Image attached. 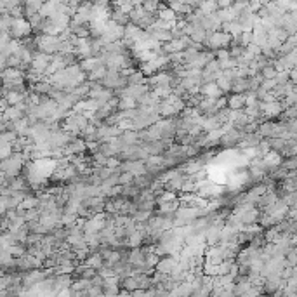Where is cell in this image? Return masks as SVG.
Returning a JSON list of instances; mask_svg holds the SVG:
<instances>
[{
    "label": "cell",
    "instance_id": "10",
    "mask_svg": "<svg viewBox=\"0 0 297 297\" xmlns=\"http://www.w3.org/2000/svg\"><path fill=\"white\" fill-rule=\"evenodd\" d=\"M85 151H87V143L82 137H75L65 148V157H78V155H85Z\"/></svg>",
    "mask_w": 297,
    "mask_h": 297
},
{
    "label": "cell",
    "instance_id": "25",
    "mask_svg": "<svg viewBox=\"0 0 297 297\" xmlns=\"http://www.w3.org/2000/svg\"><path fill=\"white\" fill-rule=\"evenodd\" d=\"M25 111L19 110L18 106H11L7 111H5L4 115H2V120H7V122H18L21 120V118H25Z\"/></svg>",
    "mask_w": 297,
    "mask_h": 297
},
{
    "label": "cell",
    "instance_id": "19",
    "mask_svg": "<svg viewBox=\"0 0 297 297\" xmlns=\"http://www.w3.org/2000/svg\"><path fill=\"white\" fill-rule=\"evenodd\" d=\"M263 160H264V164L268 165V169H269V170L278 169V167H282V165H283V158H282V155L276 153V151H269V153L266 155V157H264Z\"/></svg>",
    "mask_w": 297,
    "mask_h": 297
},
{
    "label": "cell",
    "instance_id": "11",
    "mask_svg": "<svg viewBox=\"0 0 297 297\" xmlns=\"http://www.w3.org/2000/svg\"><path fill=\"white\" fill-rule=\"evenodd\" d=\"M176 268H177V257L165 256V257H162V259H160V263H158V266L155 268V271L165 273V275H172Z\"/></svg>",
    "mask_w": 297,
    "mask_h": 297
},
{
    "label": "cell",
    "instance_id": "5",
    "mask_svg": "<svg viewBox=\"0 0 297 297\" xmlns=\"http://www.w3.org/2000/svg\"><path fill=\"white\" fill-rule=\"evenodd\" d=\"M9 33H11V37L14 38V40H26V38H30V35L33 33V28L28 23V19L21 18V19H14V21H12L11 32Z\"/></svg>",
    "mask_w": 297,
    "mask_h": 297
},
{
    "label": "cell",
    "instance_id": "35",
    "mask_svg": "<svg viewBox=\"0 0 297 297\" xmlns=\"http://www.w3.org/2000/svg\"><path fill=\"white\" fill-rule=\"evenodd\" d=\"M217 85H219V89L223 92H231V89H233V82L228 80L226 77H221L219 80H217Z\"/></svg>",
    "mask_w": 297,
    "mask_h": 297
},
{
    "label": "cell",
    "instance_id": "33",
    "mask_svg": "<svg viewBox=\"0 0 297 297\" xmlns=\"http://www.w3.org/2000/svg\"><path fill=\"white\" fill-rule=\"evenodd\" d=\"M134 179H136V177L132 176V174L122 172L120 177H118V184H120V186H129V184H134Z\"/></svg>",
    "mask_w": 297,
    "mask_h": 297
},
{
    "label": "cell",
    "instance_id": "28",
    "mask_svg": "<svg viewBox=\"0 0 297 297\" xmlns=\"http://www.w3.org/2000/svg\"><path fill=\"white\" fill-rule=\"evenodd\" d=\"M139 103H137L134 98H120V103H118V111H129V110H137Z\"/></svg>",
    "mask_w": 297,
    "mask_h": 297
},
{
    "label": "cell",
    "instance_id": "37",
    "mask_svg": "<svg viewBox=\"0 0 297 297\" xmlns=\"http://www.w3.org/2000/svg\"><path fill=\"white\" fill-rule=\"evenodd\" d=\"M230 58H231L230 49H223V51H217L216 52V59H217V61H228Z\"/></svg>",
    "mask_w": 297,
    "mask_h": 297
},
{
    "label": "cell",
    "instance_id": "29",
    "mask_svg": "<svg viewBox=\"0 0 297 297\" xmlns=\"http://www.w3.org/2000/svg\"><path fill=\"white\" fill-rule=\"evenodd\" d=\"M261 75H263L264 80H276V77H278V71H276L275 66H266L263 71H261Z\"/></svg>",
    "mask_w": 297,
    "mask_h": 297
},
{
    "label": "cell",
    "instance_id": "3",
    "mask_svg": "<svg viewBox=\"0 0 297 297\" xmlns=\"http://www.w3.org/2000/svg\"><path fill=\"white\" fill-rule=\"evenodd\" d=\"M231 42H233V37H231L230 33L221 30V32L209 33V37H207V40L203 45H205L207 51L217 52V51H223V49H230Z\"/></svg>",
    "mask_w": 297,
    "mask_h": 297
},
{
    "label": "cell",
    "instance_id": "17",
    "mask_svg": "<svg viewBox=\"0 0 297 297\" xmlns=\"http://www.w3.org/2000/svg\"><path fill=\"white\" fill-rule=\"evenodd\" d=\"M101 66H104L103 65V59L99 58H89V59H84V61H80V68H82V71L84 73H92V71H96L98 68H101Z\"/></svg>",
    "mask_w": 297,
    "mask_h": 297
},
{
    "label": "cell",
    "instance_id": "13",
    "mask_svg": "<svg viewBox=\"0 0 297 297\" xmlns=\"http://www.w3.org/2000/svg\"><path fill=\"white\" fill-rule=\"evenodd\" d=\"M247 108V96L245 94H231L228 96V110L242 111Z\"/></svg>",
    "mask_w": 297,
    "mask_h": 297
},
{
    "label": "cell",
    "instance_id": "9",
    "mask_svg": "<svg viewBox=\"0 0 297 297\" xmlns=\"http://www.w3.org/2000/svg\"><path fill=\"white\" fill-rule=\"evenodd\" d=\"M127 263L131 264L134 269L141 268V266H146V252H144L143 247H139V249H131V250H129Z\"/></svg>",
    "mask_w": 297,
    "mask_h": 297
},
{
    "label": "cell",
    "instance_id": "4",
    "mask_svg": "<svg viewBox=\"0 0 297 297\" xmlns=\"http://www.w3.org/2000/svg\"><path fill=\"white\" fill-rule=\"evenodd\" d=\"M129 18H131L132 25H136L137 28L144 30V32H146V30L150 28L155 21H157V16L150 14V12H146L143 9V2H136V9L129 14Z\"/></svg>",
    "mask_w": 297,
    "mask_h": 297
},
{
    "label": "cell",
    "instance_id": "18",
    "mask_svg": "<svg viewBox=\"0 0 297 297\" xmlns=\"http://www.w3.org/2000/svg\"><path fill=\"white\" fill-rule=\"evenodd\" d=\"M221 230H223V228L209 226V230L205 231L207 245H209V247H217V245H221Z\"/></svg>",
    "mask_w": 297,
    "mask_h": 297
},
{
    "label": "cell",
    "instance_id": "16",
    "mask_svg": "<svg viewBox=\"0 0 297 297\" xmlns=\"http://www.w3.org/2000/svg\"><path fill=\"white\" fill-rule=\"evenodd\" d=\"M200 94L203 96V98H214V99H219L223 98L224 92L219 89V85H217V82H214V84H203L202 89H200Z\"/></svg>",
    "mask_w": 297,
    "mask_h": 297
},
{
    "label": "cell",
    "instance_id": "1",
    "mask_svg": "<svg viewBox=\"0 0 297 297\" xmlns=\"http://www.w3.org/2000/svg\"><path fill=\"white\" fill-rule=\"evenodd\" d=\"M28 164V162L25 160V157H23V153H16L12 155L11 158H7V160H2V174L4 176H7L9 179H16V177H19V174L23 172V169H25V165Z\"/></svg>",
    "mask_w": 297,
    "mask_h": 297
},
{
    "label": "cell",
    "instance_id": "38",
    "mask_svg": "<svg viewBox=\"0 0 297 297\" xmlns=\"http://www.w3.org/2000/svg\"><path fill=\"white\" fill-rule=\"evenodd\" d=\"M209 297H212V296H209Z\"/></svg>",
    "mask_w": 297,
    "mask_h": 297
},
{
    "label": "cell",
    "instance_id": "14",
    "mask_svg": "<svg viewBox=\"0 0 297 297\" xmlns=\"http://www.w3.org/2000/svg\"><path fill=\"white\" fill-rule=\"evenodd\" d=\"M263 143V137L259 134H245L242 139V143L238 144V150L243 151V150H250V148H259V144Z\"/></svg>",
    "mask_w": 297,
    "mask_h": 297
},
{
    "label": "cell",
    "instance_id": "21",
    "mask_svg": "<svg viewBox=\"0 0 297 297\" xmlns=\"http://www.w3.org/2000/svg\"><path fill=\"white\" fill-rule=\"evenodd\" d=\"M223 32L230 33L233 38H240L243 35V28L238 21H233V23H224L223 25Z\"/></svg>",
    "mask_w": 297,
    "mask_h": 297
},
{
    "label": "cell",
    "instance_id": "8",
    "mask_svg": "<svg viewBox=\"0 0 297 297\" xmlns=\"http://www.w3.org/2000/svg\"><path fill=\"white\" fill-rule=\"evenodd\" d=\"M120 170L122 172L132 174L134 177H141V176H146L148 174L146 164H144V162H122Z\"/></svg>",
    "mask_w": 297,
    "mask_h": 297
},
{
    "label": "cell",
    "instance_id": "6",
    "mask_svg": "<svg viewBox=\"0 0 297 297\" xmlns=\"http://www.w3.org/2000/svg\"><path fill=\"white\" fill-rule=\"evenodd\" d=\"M261 113H263L264 120H273V118H278L285 113V104L282 101H275V103H261Z\"/></svg>",
    "mask_w": 297,
    "mask_h": 297
},
{
    "label": "cell",
    "instance_id": "12",
    "mask_svg": "<svg viewBox=\"0 0 297 297\" xmlns=\"http://www.w3.org/2000/svg\"><path fill=\"white\" fill-rule=\"evenodd\" d=\"M120 276L113 275L110 278H104V283H103V292L106 296H118L120 294Z\"/></svg>",
    "mask_w": 297,
    "mask_h": 297
},
{
    "label": "cell",
    "instance_id": "30",
    "mask_svg": "<svg viewBox=\"0 0 297 297\" xmlns=\"http://www.w3.org/2000/svg\"><path fill=\"white\" fill-rule=\"evenodd\" d=\"M153 217V212H144V210H137L136 214H134V217L132 219L136 221V223H139V224H146L148 221Z\"/></svg>",
    "mask_w": 297,
    "mask_h": 297
},
{
    "label": "cell",
    "instance_id": "7",
    "mask_svg": "<svg viewBox=\"0 0 297 297\" xmlns=\"http://www.w3.org/2000/svg\"><path fill=\"white\" fill-rule=\"evenodd\" d=\"M243 134L242 131H238V129H231V131H228L226 134L223 136V139H221V146L224 148V150H231V148H238V144L242 143L243 139Z\"/></svg>",
    "mask_w": 297,
    "mask_h": 297
},
{
    "label": "cell",
    "instance_id": "22",
    "mask_svg": "<svg viewBox=\"0 0 297 297\" xmlns=\"http://www.w3.org/2000/svg\"><path fill=\"white\" fill-rule=\"evenodd\" d=\"M84 264L89 266V268L96 269V271H99V269L104 266V259H103V256H101V252H96V254H91L89 259L84 261Z\"/></svg>",
    "mask_w": 297,
    "mask_h": 297
},
{
    "label": "cell",
    "instance_id": "26",
    "mask_svg": "<svg viewBox=\"0 0 297 297\" xmlns=\"http://www.w3.org/2000/svg\"><path fill=\"white\" fill-rule=\"evenodd\" d=\"M52 89L54 87H52V84L47 80V78H44V80H40L35 85H32V91L37 92V94H40V96H49L52 92Z\"/></svg>",
    "mask_w": 297,
    "mask_h": 297
},
{
    "label": "cell",
    "instance_id": "27",
    "mask_svg": "<svg viewBox=\"0 0 297 297\" xmlns=\"http://www.w3.org/2000/svg\"><path fill=\"white\" fill-rule=\"evenodd\" d=\"M120 289L127 290V292H136L139 290V285H137L136 276H125V278H120Z\"/></svg>",
    "mask_w": 297,
    "mask_h": 297
},
{
    "label": "cell",
    "instance_id": "24",
    "mask_svg": "<svg viewBox=\"0 0 297 297\" xmlns=\"http://www.w3.org/2000/svg\"><path fill=\"white\" fill-rule=\"evenodd\" d=\"M28 94H19V92H2V98L7 99L9 106H19L21 103H25V99Z\"/></svg>",
    "mask_w": 297,
    "mask_h": 297
},
{
    "label": "cell",
    "instance_id": "2",
    "mask_svg": "<svg viewBox=\"0 0 297 297\" xmlns=\"http://www.w3.org/2000/svg\"><path fill=\"white\" fill-rule=\"evenodd\" d=\"M35 38V44H37L38 52H44V54L49 56H56L61 52L63 47V40L61 37H51V35H38Z\"/></svg>",
    "mask_w": 297,
    "mask_h": 297
},
{
    "label": "cell",
    "instance_id": "15",
    "mask_svg": "<svg viewBox=\"0 0 297 297\" xmlns=\"http://www.w3.org/2000/svg\"><path fill=\"white\" fill-rule=\"evenodd\" d=\"M26 80V71L18 70V68H7V70H2V80L4 84L7 82H16V80Z\"/></svg>",
    "mask_w": 297,
    "mask_h": 297
},
{
    "label": "cell",
    "instance_id": "23",
    "mask_svg": "<svg viewBox=\"0 0 297 297\" xmlns=\"http://www.w3.org/2000/svg\"><path fill=\"white\" fill-rule=\"evenodd\" d=\"M249 92H250L249 78H236V80L233 82L231 94H249Z\"/></svg>",
    "mask_w": 297,
    "mask_h": 297
},
{
    "label": "cell",
    "instance_id": "20",
    "mask_svg": "<svg viewBox=\"0 0 297 297\" xmlns=\"http://www.w3.org/2000/svg\"><path fill=\"white\" fill-rule=\"evenodd\" d=\"M158 19H162V21H169V23H177V14L172 11V9L169 7V4H162L160 11H158Z\"/></svg>",
    "mask_w": 297,
    "mask_h": 297
},
{
    "label": "cell",
    "instance_id": "32",
    "mask_svg": "<svg viewBox=\"0 0 297 297\" xmlns=\"http://www.w3.org/2000/svg\"><path fill=\"white\" fill-rule=\"evenodd\" d=\"M240 44H242V47H249V45L254 44V33L252 32H243V35L240 37Z\"/></svg>",
    "mask_w": 297,
    "mask_h": 297
},
{
    "label": "cell",
    "instance_id": "36",
    "mask_svg": "<svg viewBox=\"0 0 297 297\" xmlns=\"http://www.w3.org/2000/svg\"><path fill=\"white\" fill-rule=\"evenodd\" d=\"M157 294V289H151V290H136V292H132L131 297H155Z\"/></svg>",
    "mask_w": 297,
    "mask_h": 297
},
{
    "label": "cell",
    "instance_id": "31",
    "mask_svg": "<svg viewBox=\"0 0 297 297\" xmlns=\"http://www.w3.org/2000/svg\"><path fill=\"white\" fill-rule=\"evenodd\" d=\"M160 7H162V4H158V2H143V9L146 12H150V14H153V16H158Z\"/></svg>",
    "mask_w": 297,
    "mask_h": 297
},
{
    "label": "cell",
    "instance_id": "34",
    "mask_svg": "<svg viewBox=\"0 0 297 297\" xmlns=\"http://www.w3.org/2000/svg\"><path fill=\"white\" fill-rule=\"evenodd\" d=\"M207 73H219V71H223V68H221V63L217 61V59H214V61H210L209 65L205 66V70Z\"/></svg>",
    "mask_w": 297,
    "mask_h": 297
}]
</instances>
